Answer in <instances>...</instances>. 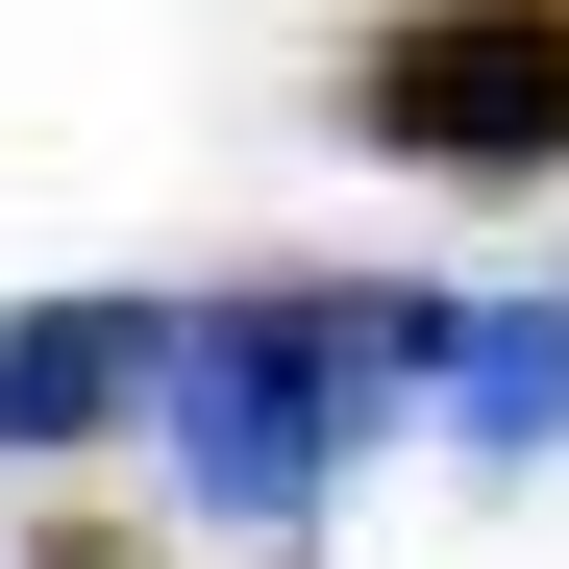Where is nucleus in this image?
I'll return each instance as SVG.
<instances>
[{
  "instance_id": "f257e3e1",
  "label": "nucleus",
  "mask_w": 569,
  "mask_h": 569,
  "mask_svg": "<svg viewBox=\"0 0 569 569\" xmlns=\"http://www.w3.org/2000/svg\"><path fill=\"white\" fill-rule=\"evenodd\" d=\"M446 322L371 298V272H272V298H149V397H173V496L199 520H298L322 470L371 446V397H397Z\"/></svg>"
},
{
  "instance_id": "f03ea898",
  "label": "nucleus",
  "mask_w": 569,
  "mask_h": 569,
  "mask_svg": "<svg viewBox=\"0 0 569 569\" xmlns=\"http://www.w3.org/2000/svg\"><path fill=\"white\" fill-rule=\"evenodd\" d=\"M347 149H397V173H569V0H397L347 50Z\"/></svg>"
},
{
  "instance_id": "7ed1b4c3",
  "label": "nucleus",
  "mask_w": 569,
  "mask_h": 569,
  "mask_svg": "<svg viewBox=\"0 0 569 569\" xmlns=\"http://www.w3.org/2000/svg\"><path fill=\"white\" fill-rule=\"evenodd\" d=\"M149 397V298H50V322H0V446H100Z\"/></svg>"
},
{
  "instance_id": "20e7f679",
  "label": "nucleus",
  "mask_w": 569,
  "mask_h": 569,
  "mask_svg": "<svg viewBox=\"0 0 569 569\" xmlns=\"http://www.w3.org/2000/svg\"><path fill=\"white\" fill-rule=\"evenodd\" d=\"M545 421H569V298H520V322H446V446H496V470H520Z\"/></svg>"
}]
</instances>
